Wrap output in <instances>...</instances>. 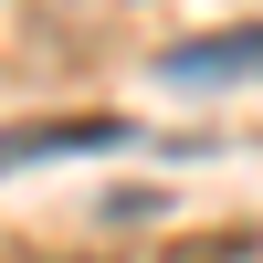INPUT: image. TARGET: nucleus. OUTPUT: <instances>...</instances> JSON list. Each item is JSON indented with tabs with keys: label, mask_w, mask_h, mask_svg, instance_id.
I'll return each mask as SVG.
<instances>
[{
	"label": "nucleus",
	"mask_w": 263,
	"mask_h": 263,
	"mask_svg": "<svg viewBox=\"0 0 263 263\" xmlns=\"http://www.w3.org/2000/svg\"><path fill=\"white\" fill-rule=\"evenodd\" d=\"M168 74H179V84H200V74H263V21H253V32H211V42H179V53H168Z\"/></svg>",
	"instance_id": "1"
},
{
	"label": "nucleus",
	"mask_w": 263,
	"mask_h": 263,
	"mask_svg": "<svg viewBox=\"0 0 263 263\" xmlns=\"http://www.w3.org/2000/svg\"><path fill=\"white\" fill-rule=\"evenodd\" d=\"M126 126L116 116H53V126H11V137H0V168L11 158H42V147H116Z\"/></svg>",
	"instance_id": "2"
}]
</instances>
